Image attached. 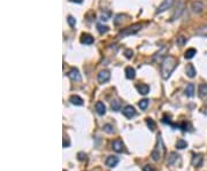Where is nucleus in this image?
<instances>
[{
	"mask_svg": "<svg viewBox=\"0 0 207 171\" xmlns=\"http://www.w3.org/2000/svg\"><path fill=\"white\" fill-rule=\"evenodd\" d=\"M177 67V60L173 56H166L161 63V76L163 79H168Z\"/></svg>",
	"mask_w": 207,
	"mask_h": 171,
	"instance_id": "1",
	"label": "nucleus"
},
{
	"mask_svg": "<svg viewBox=\"0 0 207 171\" xmlns=\"http://www.w3.org/2000/svg\"><path fill=\"white\" fill-rule=\"evenodd\" d=\"M165 154H166V147H165V144H163V140H162L161 134H158L156 146L151 153V158H153L155 162H158V161H161L163 158Z\"/></svg>",
	"mask_w": 207,
	"mask_h": 171,
	"instance_id": "2",
	"label": "nucleus"
},
{
	"mask_svg": "<svg viewBox=\"0 0 207 171\" xmlns=\"http://www.w3.org/2000/svg\"><path fill=\"white\" fill-rule=\"evenodd\" d=\"M141 28H142V26L138 24V23L132 24V26L123 29L122 31L117 34V37H119V38H123V37H127V36H130V34H135V33H137L139 30H141Z\"/></svg>",
	"mask_w": 207,
	"mask_h": 171,
	"instance_id": "3",
	"label": "nucleus"
},
{
	"mask_svg": "<svg viewBox=\"0 0 207 171\" xmlns=\"http://www.w3.org/2000/svg\"><path fill=\"white\" fill-rule=\"evenodd\" d=\"M174 5V0H163L161 5L159 6V8L156 9V14L163 13L165 10H167L169 8H171V6Z\"/></svg>",
	"mask_w": 207,
	"mask_h": 171,
	"instance_id": "4",
	"label": "nucleus"
},
{
	"mask_svg": "<svg viewBox=\"0 0 207 171\" xmlns=\"http://www.w3.org/2000/svg\"><path fill=\"white\" fill-rule=\"evenodd\" d=\"M110 78V73L108 70H101L100 73L98 74V82L100 84H104V83H107Z\"/></svg>",
	"mask_w": 207,
	"mask_h": 171,
	"instance_id": "5",
	"label": "nucleus"
},
{
	"mask_svg": "<svg viewBox=\"0 0 207 171\" xmlns=\"http://www.w3.org/2000/svg\"><path fill=\"white\" fill-rule=\"evenodd\" d=\"M122 112L127 118H131V117H134V116L136 115V110H135V108H134L132 106H125V107L123 108Z\"/></svg>",
	"mask_w": 207,
	"mask_h": 171,
	"instance_id": "6",
	"label": "nucleus"
},
{
	"mask_svg": "<svg viewBox=\"0 0 207 171\" xmlns=\"http://www.w3.org/2000/svg\"><path fill=\"white\" fill-rule=\"evenodd\" d=\"M202 161H204V156H202V154H194L193 158H192V161H191V163H192V165L196 166V168H199V166L202 164Z\"/></svg>",
	"mask_w": 207,
	"mask_h": 171,
	"instance_id": "7",
	"label": "nucleus"
},
{
	"mask_svg": "<svg viewBox=\"0 0 207 171\" xmlns=\"http://www.w3.org/2000/svg\"><path fill=\"white\" fill-rule=\"evenodd\" d=\"M68 77H69L71 80L79 82V80H81V74H79V71H78V69L73 68V69H70V71L68 73Z\"/></svg>",
	"mask_w": 207,
	"mask_h": 171,
	"instance_id": "8",
	"label": "nucleus"
},
{
	"mask_svg": "<svg viewBox=\"0 0 207 171\" xmlns=\"http://www.w3.org/2000/svg\"><path fill=\"white\" fill-rule=\"evenodd\" d=\"M112 147H113V149L115 152H117V153H121V152H123V147H124V145H123L122 140H120V139H115L114 141H113V144H112Z\"/></svg>",
	"mask_w": 207,
	"mask_h": 171,
	"instance_id": "9",
	"label": "nucleus"
},
{
	"mask_svg": "<svg viewBox=\"0 0 207 171\" xmlns=\"http://www.w3.org/2000/svg\"><path fill=\"white\" fill-rule=\"evenodd\" d=\"M93 41H94L93 37L89 33H83L81 37V43L85 44V45H91V44H93Z\"/></svg>",
	"mask_w": 207,
	"mask_h": 171,
	"instance_id": "10",
	"label": "nucleus"
},
{
	"mask_svg": "<svg viewBox=\"0 0 207 171\" xmlns=\"http://www.w3.org/2000/svg\"><path fill=\"white\" fill-rule=\"evenodd\" d=\"M191 8H192V10H193L194 13L199 14L204 10V4L201 1H194V2H192V5H191Z\"/></svg>",
	"mask_w": 207,
	"mask_h": 171,
	"instance_id": "11",
	"label": "nucleus"
},
{
	"mask_svg": "<svg viewBox=\"0 0 207 171\" xmlns=\"http://www.w3.org/2000/svg\"><path fill=\"white\" fill-rule=\"evenodd\" d=\"M117 163H119V158L116 156H108V158H106V165L110 166V168L116 166Z\"/></svg>",
	"mask_w": 207,
	"mask_h": 171,
	"instance_id": "12",
	"label": "nucleus"
},
{
	"mask_svg": "<svg viewBox=\"0 0 207 171\" xmlns=\"http://www.w3.org/2000/svg\"><path fill=\"white\" fill-rule=\"evenodd\" d=\"M198 94H199V98L205 99L207 98V84L204 83L199 86V90H198Z\"/></svg>",
	"mask_w": 207,
	"mask_h": 171,
	"instance_id": "13",
	"label": "nucleus"
},
{
	"mask_svg": "<svg viewBox=\"0 0 207 171\" xmlns=\"http://www.w3.org/2000/svg\"><path fill=\"white\" fill-rule=\"evenodd\" d=\"M185 71H187V76L190 77V78H193L197 75V71H196V68L193 67V64H188Z\"/></svg>",
	"mask_w": 207,
	"mask_h": 171,
	"instance_id": "14",
	"label": "nucleus"
},
{
	"mask_svg": "<svg viewBox=\"0 0 207 171\" xmlns=\"http://www.w3.org/2000/svg\"><path fill=\"white\" fill-rule=\"evenodd\" d=\"M125 77L128 79L135 78V77H136V71H135V69L131 68V67H127V68H125Z\"/></svg>",
	"mask_w": 207,
	"mask_h": 171,
	"instance_id": "15",
	"label": "nucleus"
},
{
	"mask_svg": "<svg viewBox=\"0 0 207 171\" xmlns=\"http://www.w3.org/2000/svg\"><path fill=\"white\" fill-rule=\"evenodd\" d=\"M69 101H70L73 105H75V106H82L83 105V99L81 98V97H78V95H71L70 99H69Z\"/></svg>",
	"mask_w": 207,
	"mask_h": 171,
	"instance_id": "16",
	"label": "nucleus"
},
{
	"mask_svg": "<svg viewBox=\"0 0 207 171\" xmlns=\"http://www.w3.org/2000/svg\"><path fill=\"white\" fill-rule=\"evenodd\" d=\"M137 90L141 94L145 95V94H147L150 92V86L146 85V84H139V85H137Z\"/></svg>",
	"mask_w": 207,
	"mask_h": 171,
	"instance_id": "17",
	"label": "nucleus"
},
{
	"mask_svg": "<svg viewBox=\"0 0 207 171\" xmlns=\"http://www.w3.org/2000/svg\"><path fill=\"white\" fill-rule=\"evenodd\" d=\"M185 95L189 97V98H192L194 95V85L192 83H190L187 85V88H185Z\"/></svg>",
	"mask_w": 207,
	"mask_h": 171,
	"instance_id": "18",
	"label": "nucleus"
},
{
	"mask_svg": "<svg viewBox=\"0 0 207 171\" xmlns=\"http://www.w3.org/2000/svg\"><path fill=\"white\" fill-rule=\"evenodd\" d=\"M96 110H97V112L99 115H105L106 107H105V105H104L101 101H98L97 104H96Z\"/></svg>",
	"mask_w": 207,
	"mask_h": 171,
	"instance_id": "19",
	"label": "nucleus"
},
{
	"mask_svg": "<svg viewBox=\"0 0 207 171\" xmlns=\"http://www.w3.org/2000/svg\"><path fill=\"white\" fill-rule=\"evenodd\" d=\"M196 54H197V50H194V48H189V50H187V52L184 53V58L188 60H191Z\"/></svg>",
	"mask_w": 207,
	"mask_h": 171,
	"instance_id": "20",
	"label": "nucleus"
},
{
	"mask_svg": "<svg viewBox=\"0 0 207 171\" xmlns=\"http://www.w3.org/2000/svg\"><path fill=\"white\" fill-rule=\"evenodd\" d=\"M183 8H184V4H183V1H181V2H180V7L177 8L178 10H177V12L171 16V21H174V20H176V19H178V17H180V15L183 13Z\"/></svg>",
	"mask_w": 207,
	"mask_h": 171,
	"instance_id": "21",
	"label": "nucleus"
},
{
	"mask_svg": "<svg viewBox=\"0 0 207 171\" xmlns=\"http://www.w3.org/2000/svg\"><path fill=\"white\" fill-rule=\"evenodd\" d=\"M196 34L201 37H207V26H200L198 30H196Z\"/></svg>",
	"mask_w": 207,
	"mask_h": 171,
	"instance_id": "22",
	"label": "nucleus"
},
{
	"mask_svg": "<svg viewBox=\"0 0 207 171\" xmlns=\"http://www.w3.org/2000/svg\"><path fill=\"white\" fill-rule=\"evenodd\" d=\"M110 108H112V110H114V112H119L120 108H121V102H120L119 100H113V102L110 104Z\"/></svg>",
	"mask_w": 207,
	"mask_h": 171,
	"instance_id": "23",
	"label": "nucleus"
},
{
	"mask_svg": "<svg viewBox=\"0 0 207 171\" xmlns=\"http://www.w3.org/2000/svg\"><path fill=\"white\" fill-rule=\"evenodd\" d=\"M176 147H177L178 149H184L185 147H188V142H187L185 140H183V139H180V140H177V142H176Z\"/></svg>",
	"mask_w": 207,
	"mask_h": 171,
	"instance_id": "24",
	"label": "nucleus"
},
{
	"mask_svg": "<svg viewBox=\"0 0 207 171\" xmlns=\"http://www.w3.org/2000/svg\"><path fill=\"white\" fill-rule=\"evenodd\" d=\"M178 156H180V155H177V154L174 153V152H173V153H170V154H169V156H168V163L169 164H174L175 161L178 158Z\"/></svg>",
	"mask_w": 207,
	"mask_h": 171,
	"instance_id": "25",
	"label": "nucleus"
},
{
	"mask_svg": "<svg viewBox=\"0 0 207 171\" xmlns=\"http://www.w3.org/2000/svg\"><path fill=\"white\" fill-rule=\"evenodd\" d=\"M146 124H147V126L150 128V130L151 131H154L155 129V122L153 121L152 118H147L146 119Z\"/></svg>",
	"mask_w": 207,
	"mask_h": 171,
	"instance_id": "26",
	"label": "nucleus"
},
{
	"mask_svg": "<svg viewBox=\"0 0 207 171\" xmlns=\"http://www.w3.org/2000/svg\"><path fill=\"white\" fill-rule=\"evenodd\" d=\"M138 106H139V108L141 109H146L147 108V106H149V100L147 99H144V100H141V102L138 104Z\"/></svg>",
	"mask_w": 207,
	"mask_h": 171,
	"instance_id": "27",
	"label": "nucleus"
},
{
	"mask_svg": "<svg viewBox=\"0 0 207 171\" xmlns=\"http://www.w3.org/2000/svg\"><path fill=\"white\" fill-rule=\"evenodd\" d=\"M104 131L107 132V133H113L114 132V128H113V125L110 124H105L104 125Z\"/></svg>",
	"mask_w": 207,
	"mask_h": 171,
	"instance_id": "28",
	"label": "nucleus"
},
{
	"mask_svg": "<svg viewBox=\"0 0 207 171\" xmlns=\"http://www.w3.org/2000/svg\"><path fill=\"white\" fill-rule=\"evenodd\" d=\"M176 43H177V45H180V46H183L185 43H187V38L185 37H183V36H180V37H177V40H176Z\"/></svg>",
	"mask_w": 207,
	"mask_h": 171,
	"instance_id": "29",
	"label": "nucleus"
},
{
	"mask_svg": "<svg viewBox=\"0 0 207 171\" xmlns=\"http://www.w3.org/2000/svg\"><path fill=\"white\" fill-rule=\"evenodd\" d=\"M97 29H98V31H99V33H106L108 31V28L106 26H101V24H98Z\"/></svg>",
	"mask_w": 207,
	"mask_h": 171,
	"instance_id": "30",
	"label": "nucleus"
},
{
	"mask_svg": "<svg viewBox=\"0 0 207 171\" xmlns=\"http://www.w3.org/2000/svg\"><path fill=\"white\" fill-rule=\"evenodd\" d=\"M67 21H68V23H69L70 26H75V24H76V19H74L73 16H68Z\"/></svg>",
	"mask_w": 207,
	"mask_h": 171,
	"instance_id": "31",
	"label": "nucleus"
},
{
	"mask_svg": "<svg viewBox=\"0 0 207 171\" xmlns=\"http://www.w3.org/2000/svg\"><path fill=\"white\" fill-rule=\"evenodd\" d=\"M124 55H125L127 59H131L132 55H134V52H132L131 50H125V51H124Z\"/></svg>",
	"mask_w": 207,
	"mask_h": 171,
	"instance_id": "32",
	"label": "nucleus"
},
{
	"mask_svg": "<svg viewBox=\"0 0 207 171\" xmlns=\"http://www.w3.org/2000/svg\"><path fill=\"white\" fill-rule=\"evenodd\" d=\"M143 171H154V169H153L151 165L146 164V165H144V166H143Z\"/></svg>",
	"mask_w": 207,
	"mask_h": 171,
	"instance_id": "33",
	"label": "nucleus"
},
{
	"mask_svg": "<svg viewBox=\"0 0 207 171\" xmlns=\"http://www.w3.org/2000/svg\"><path fill=\"white\" fill-rule=\"evenodd\" d=\"M110 12H107V14H103V15H101V20H103V21H107L108 19H110Z\"/></svg>",
	"mask_w": 207,
	"mask_h": 171,
	"instance_id": "34",
	"label": "nucleus"
},
{
	"mask_svg": "<svg viewBox=\"0 0 207 171\" xmlns=\"http://www.w3.org/2000/svg\"><path fill=\"white\" fill-rule=\"evenodd\" d=\"M84 158H85L84 153H78V160H79V161H83Z\"/></svg>",
	"mask_w": 207,
	"mask_h": 171,
	"instance_id": "35",
	"label": "nucleus"
},
{
	"mask_svg": "<svg viewBox=\"0 0 207 171\" xmlns=\"http://www.w3.org/2000/svg\"><path fill=\"white\" fill-rule=\"evenodd\" d=\"M69 1H71V2H76V4H81L83 0H69Z\"/></svg>",
	"mask_w": 207,
	"mask_h": 171,
	"instance_id": "36",
	"label": "nucleus"
},
{
	"mask_svg": "<svg viewBox=\"0 0 207 171\" xmlns=\"http://www.w3.org/2000/svg\"><path fill=\"white\" fill-rule=\"evenodd\" d=\"M204 114H205V115L207 116V106L205 107V108H204Z\"/></svg>",
	"mask_w": 207,
	"mask_h": 171,
	"instance_id": "37",
	"label": "nucleus"
}]
</instances>
